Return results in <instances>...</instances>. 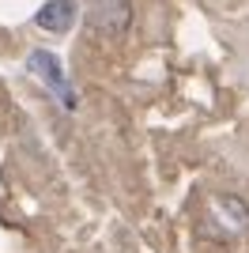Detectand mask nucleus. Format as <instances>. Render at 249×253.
<instances>
[{
    "label": "nucleus",
    "mask_w": 249,
    "mask_h": 253,
    "mask_svg": "<svg viewBox=\"0 0 249 253\" xmlns=\"http://www.w3.org/2000/svg\"><path fill=\"white\" fill-rule=\"evenodd\" d=\"M211 227H215L223 238H238V234L249 231V208L238 201V197L223 193V197L211 201Z\"/></svg>",
    "instance_id": "obj_2"
},
{
    "label": "nucleus",
    "mask_w": 249,
    "mask_h": 253,
    "mask_svg": "<svg viewBox=\"0 0 249 253\" xmlns=\"http://www.w3.org/2000/svg\"><path fill=\"white\" fill-rule=\"evenodd\" d=\"M27 68L38 76L42 84H49L57 95H64V102H68V106H76V95L68 91V80H64V72H61V61H57L49 49H34L31 57H27Z\"/></svg>",
    "instance_id": "obj_3"
},
{
    "label": "nucleus",
    "mask_w": 249,
    "mask_h": 253,
    "mask_svg": "<svg viewBox=\"0 0 249 253\" xmlns=\"http://www.w3.org/2000/svg\"><path fill=\"white\" fill-rule=\"evenodd\" d=\"M34 23L45 34H64L76 23V0H45L34 15Z\"/></svg>",
    "instance_id": "obj_4"
},
{
    "label": "nucleus",
    "mask_w": 249,
    "mask_h": 253,
    "mask_svg": "<svg viewBox=\"0 0 249 253\" xmlns=\"http://www.w3.org/2000/svg\"><path fill=\"white\" fill-rule=\"evenodd\" d=\"M87 23L106 38H117L132 27V0H91L87 4Z\"/></svg>",
    "instance_id": "obj_1"
}]
</instances>
